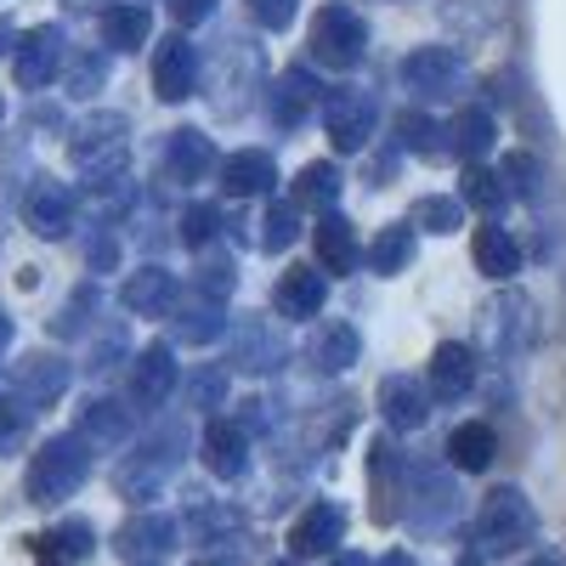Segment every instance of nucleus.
<instances>
[{
  "instance_id": "obj_1",
  "label": "nucleus",
  "mask_w": 566,
  "mask_h": 566,
  "mask_svg": "<svg viewBox=\"0 0 566 566\" xmlns=\"http://www.w3.org/2000/svg\"><path fill=\"white\" fill-rule=\"evenodd\" d=\"M533 538V504L515 493V488H499L482 499V515H476V544L482 555H510Z\"/></svg>"
},
{
  "instance_id": "obj_2",
  "label": "nucleus",
  "mask_w": 566,
  "mask_h": 566,
  "mask_svg": "<svg viewBox=\"0 0 566 566\" xmlns=\"http://www.w3.org/2000/svg\"><path fill=\"white\" fill-rule=\"evenodd\" d=\"M85 482V442L74 437H57V442H45L29 464V499L34 504H57L69 499L74 488Z\"/></svg>"
},
{
  "instance_id": "obj_3",
  "label": "nucleus",
  "mask_w": 566,
  "mask_h": 566,
  "mask_svg": "<svg viewBox=\"0 0 566 566\" xmlns=\"http://www.w3.org/2000/svg\"><path fill=\"white\" fill-rule=\"evenodd\" d=\"M312 45H317L323 63H357V52H363V23H357L352 12H340V7H328V12L317 18V29H312Z\"/></svg>"
},
{
  "instance_id": "obj_4",
  "label": "nucleus",
  "mask_w": 566,
  "mask_h": 566,
  "mask_svg": "<svg viewBox=\"0 0 566 566\" xmlns=\"http://www.w3.org/2000/svg\"><path fill=\"white\" fill-rule=\"evenodd\" d=\"M340 533H346V515L335 504H312L301 522H295V533H290V549L295 555H328V549L340 544Z\"/></svg>"
},
{
  "instance_id": "obj_5",
  "label": "nucleus",
  "mask_w": 566,
  "mask_h": 566,
  "mask_svg": "<svg viewBox=\"0 0 566 566\" xmlns=\"http://www.w3.org/2000/svg\"><path fill=\"white\" fill-rule=\"evenodd\" d=\"M470 380H476V363H470V352H464V346H437V357H431V391L453 402V397L470 391Z\"/></svg>"
},
{
  "instance_id": "obj_6",
  "label": "nucleus",
  "mask_w": 566,
  "mask_h": 566,
  "mask_svg": "<svg viewBox=\"0 0 566 566\" xmlns=\"http://www.w3.org/2000/svg\"><path fill=\"white\" fill-rule=\"evenodd\" d=\"M57 29H34L29 40H23V52H18V85H45L52 80V69H57Z\"/></svg>"
},
{
  "instance_id": "obj_7",
  "label": "nucleus",
  "mask_w": 566,
  "mask_h": 566,
  "mask_svg": "<svg viewBox=\"0 0 566 566\" xmlns=\"http://www.w3.org/2000/svg\"><path fill=\"white\" fill-rule=\"evenodd\" d=\"M493 448H499V437H493V424H482V419L459 424V431L448 437V453H453L459 470H488L493 464Z\"/></svg>"
},
{
  "instance_id": "obj_8",
  "label": "nucleus",
  "mask_w": 566,
  "mask_h": 566,
  "mask_svg": "<svg viewBox=\"0 0 566 566\" xmlns=\"http://www.w3.org/2000/svg\"><path fill=\"white\" fill-rule=\"evenodd\" d=\"M69 216H74V205H69V193L63 187H34L29 193V227L40 232V239H57V232H69Z\"/></svg>"
},
{
  "instance_id": "obj_9",
  "label": "nucleus",
  "mask_w": 566,
  "mask_h": 566,
  "mask_svg": "<svg viewBox=\"0 0 566 566\" xmlns=\"http://www.w3.org/2000/svg\"><path fill=\"white\" fill-rule=\"evenodd\" d=\"M205 464L216 476H239L244 470V431L239 424H210L205 431Z\"/></svg>"
},
{
  "instance_id": "obj_10",
  "label": "nucleus",
  "mask_w": 566,
  "mask_h": 566,
  "mask_svg": "<svg viewBox=\"0 0 566 566\" xmlns=\"http://www.w3.org/2000/svg\"><path fill=\"white\" fill-rule=\"evenodd\" d=\"M170 386H176V363H170V352H148V357H142V368H136V380H130L136 402H165Z\"/></svg>"
},
{
  "instance_id": "obj_11",
  "label": "nucleus",
  "mask_w": 566,
  "mask_h": 566,
  "mask_svg": "<svg viewBox=\"0 0 566 566\" xmlns=\"http://www.w3.org/2000/svg\"><path fill=\"white\" fill-rule=\"evenodd\" d=\"M170 522L165 515H142V522H130L125 533H119V549L125 555H159V549H170Z\"/></svg>"
},
{
  "instance_id": "obj_12",
  "label": "nucleus",
  "mask_w": 566,
  "mask_h": 566,
  "mask_svg": "<svg viewBox=\"0 0 566 566\" xmlns=\"http://www.w3.org/2000/svg\"><path fill=\"white\" fill-rule=\"evenodd\" d=\"M159 91L165 97H187V91H193V52H187L181 40H170L159 52Z\"/></svg>"
},
{
  "instance_id": "obj_13",
  "label": "nucleus",
  "mask_w": 566,
  "mask_h": 566,
  "mask_svg": "<svg viewBox=\"0 0 566 566\" xmlns=\"http://www.w3.org/2000/svg\"><path fill=\"white\" fill-rule=\"evenodd\" d=\"M380 402H386V419L391 424H419L424 419V391L413 386V380H386V391H380Z\"/></svg>"
},
{
  "instance_id": "obj_14",
  "label": "nucleus",
  "mask_w": 566,
  "mask_h": 566,
  "mask_svg": "<svg viewBox=\"0 0 566 566\" xmlns=\"http://www.w3.org/2000/svg\"><path fill=\"white\" fill-rule=\"evenodd\" d=\"M317 255H323V266L352 272V261H357V239H352V227H346V221H323V227H317Z\"/></svg>"
},
{
  "instance_id": "obj_15",
  "label": "nucleus",
  "mask_w": 566,
  "mask_h": 566,
  "mask_svg": "<svg viewBox=\"0 0 566 566\" xmlns=\"http://www.w3.org/2000/svg\"><path fill=\"white\" fill-rule=\"evenodd\" d=\"M476 266H482L488 277H510V272H515V244L504 239L499 227H482V232H476Z\"/></svg>"
},
{
  "instance_id": "obj_16",
  "label": "nucleus",
  "mask_w": 566,
  "mask_h": 566,
  "mask_svg": "<svg viewBox=\"0 0 566 566\" xmlns=\"http://www.w3.org/2000/svg\"><path fill=\"white\" fill-rule=\"evenodd\" d=\"M63 391V368L52 363V357H29V368H23V397L29 402H52Z\"/></svg>"
},
{
  "instance_id": "obj_17",
  "label": "nucleus",
  "mask_w": 566,
  "mask_h": 566,
  "mask_svg": "<svg viewBox=\"0 0 566 566\" xmlns=\"http://www.w3.org/2000/svg\"><path fill=\"white\" fill-rule=\"evenodd\" d=\"M103 34H108V45H136L142 34H148V12L142 7H114V12H103Z\"/></svg>"
},
{
  "instance_id": "obj_18",
  "label": "nucleus",
  "mask_w": 566,
  "mask_h": 566,
  "mask_svg": "<svg viewBox=\"0 0 566 566\" xmlns=\"http://www.w3.org/2000/svg\"><path fill=\"white\" fill-rule=\"evenodd\" d=\"M266 176H272V165L255 159V154H239V159L227 165V187H232V193H261Z\"/></svg>"
},
{
  "instance_id": "obj_19",
  "label": "nucleus",
  "mask_w": 566,
  "mask_h": 566,
  "mask_svg": "<svg viewBox=\"0 0 566 566\" xmlns=\"http://www.w3.org/2000/svg\"><path fill=\"white\" fill-rule=\"evenodd\" d=\"M328 125H335V142H340V148H357L363 130H368V103H357V97H352V108H346V103H335Z\"/></svg>"
},
{
  "instance_id": "obj_20",
  "label": "nucleus",
  "mask_w": 566,
  "mask_h": 566,
  "mask_svg": "<svg viewBox=\"0 0 566 566\" xmlns=\"http://www.w3.org/2000/svg\"><path fill=\"white\" fill-rule=\"evenodd\" d=\"M488 142H493L488 114H464V119H459V148H464V154H488Z\"/></svg>"
},
{
  "instance_id": "obj_21",
  "label": "nucleus",
  "mask_w": 566,
  "mask_h": 566,
  "mask_svg": "<svg viewBox=\"0 0 566 566\" xmlns=\"http://www.w3.org/2000/svg\"><path fill=\"white\" fill-rule=\"evenodd\" d=\"M317 301H323V283H317V277H290V283H283V306H290V312H295V306L312 312Z\"/></svg>"
},
{
  "instance_id": "obj_22",
  "label": "nucleus",
  "mask_w": 566,
  "mask_h": 566,
  "mask_svg": "<svg viewBox=\"0 0 566 566\" xmlns=\"http://www.w3.org/2000/svg\"><path fill=\"white\" fill-rule=\"evenodd\" d=\"M159 295H165V277H159V272H148V277H136L130 290H125V301H130V306H154Z\"/></svg>"
},
{
  "instance_id": "obj_23",
  "label": "nucleus",
  "mask_w": 566,
  "mask_h": 566,
  "mask_svg": "<svg viewBox=\"0 0 566 566\" xmlns=\"http://www.w3.org/2000/svg\"><path fill=\"white\" fill-rule=\"evenodd\" d=\"M397 261H408V239H402V232L380 244V266H397Z\"/></svg>"
},
{
  "instance_id": "obj_24",
  "label": "nucleus",
  "mask_w": 566,
  "mask_h": 566,
  "mask_svg": "<svg viewBox=\"0 0 566 566\" xmlns=\"http://www.w3.org/2000/svg\"><path fill=\"white\" fill-rule=\"evenodd\" d=\"M205 12V0H181V18H199Z\"/></svg>"
},
{
  "instance_id": "obj_25",
  "label": "nucleus",
  "mask_w": 566,
  "mask_h": 566,
  "mask_svg": "<svg viewBox=\"0 0 566 566\" xmlns=\"http://www.w3.org/2000/svg\"><path fill=\"white\" fill-rule=\"evenodd\" d=\"M335 566H368V560H363V555H346V560H335Z\"/></svg>"
},
{
  "instance_id": "obj_26",
  "label": "nucleus",
  "mask_w": 566,
  "mask_h": 566,
  "mask_svg": "<svg viewBox=\"0 0 566 566\" xmlns=\"http://www.w3.org/2000/svg\"><path fill=\"white\" fill-rule=\"evenodd\" d=\"M386 566H413V560L408 555H386Z\"/></svg>"
},
{
  "instance_id": "obj_27",
  "label": "nucleus",
  "mask_w": 566,
  "mask_h": 566,
  "mask_svg": "<svg viewBox=\"0 0 566 566\" xmlns=\"http://www.w3.org/2000/svg\"><path fill=\"white\" fill-rule=\"evenodd\" d=\"M527 566H555V560H527Z\"/></svg>"
},
{
  "instance_id": "obj_28",
  "label": "nucleus",
  "mask_w": 566,
  "mask_h": 566,
  "mask_svg": "<svg viewBox=\"0 0 566 566\" xmlns=\"http://www.w3.org/2000/svg\"><path fill=\"white\" fill-rule=\"evenodd\" d=\"M0 335H7V323H0Z\"/></svg>"
}]
</instances>
